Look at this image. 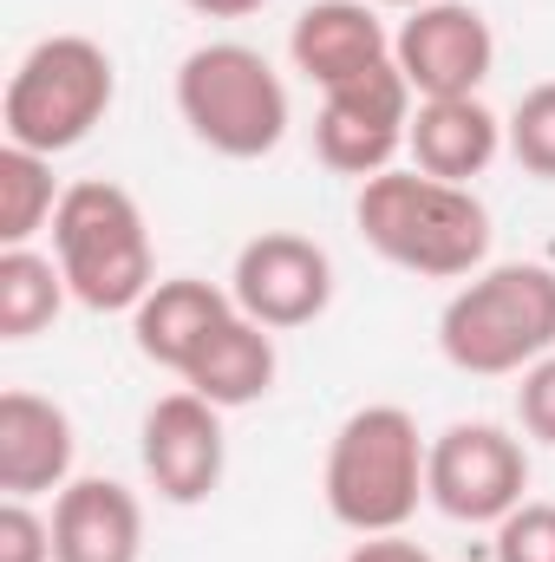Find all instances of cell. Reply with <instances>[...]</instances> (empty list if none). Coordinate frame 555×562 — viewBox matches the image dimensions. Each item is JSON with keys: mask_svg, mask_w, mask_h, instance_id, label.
Listing matches in <instances>:
<instances>
[{"mask_svg": "<svg viewBox=\"0 0 555 562\" xmlns=\"http://www.w3.org/2000/svg\"><path fill=\"white\" fill-rule=\"evenodd\" d=\"M353 223L380 262L424 281L477 276L490 262V210L471 183H444L424 170H380L360 183Z\"/></svg>", "mask_w": 555, "mask_h": 562, "instance_id": "1", "label": "cell"}, {"mask_svg": "<svg viewBox=\"0 0 555 562\" xmlns=\"http://www.w3.org/2000/svg\"><path fill=\"white\" fill-rule=\"evenodd\" d=\"M438 353L471 380H510L555 353V269L543 262L477 269L438 314Z\"/></svg>", "mask_w": 555, "mask_h": 562, "instance_id": "2", "label": "cell"}, {"mask_svg": "<svg viewBox=\"0 0 555 562\" xmlns=\"http://www.w3.org/2000/svg\"><path fill=\"white\" fill-rule=\"evenodd\" d=\"M424 438L406 406H360L347 413L327 445V510L353 537H393L424 504Z\"/></svg>", "mask_w": 555, "mask_h": 562, "instance_id": "3", "label": "cell"}, {"mask_svg": "<svg viewBox=\"0 0 555 562\" xmlns=\"http://www.w3.org/2000/svg\"><path fill=\"white\" fill-rule=\"evenodd\" d=\"M53 262L72 288L79 307L92 314H132L157 288V256H150V223L125 183L86 177L59 196L53 216Z\"/></svg>", "mask_w": 555, "mask_h": 562, "instance_id": "4", "label": "cell"}, {"mask_svg": "<svg viewBox=\"0 0 555 562\" xmlns=\"http://www.w3.org/2000/svg\"><path fill=\"white\" fill-rule=\"evenodd\" d=\"M118 99V66L99 40L86 33H46L20 53L13 79H7V99H0V132L20 150H39V157H59L72 144H86L105 112Z\"/></svg>", "mask_w": 555, "mask_h": 562, "instance_id": "5", "label": "cell"}, {"mask_svg": "<svg viewBox=\"0 0 555 562\" xmlns=\"http://www.w3.org/2000/svg\"><path fill=\"white\" fill-rule=\"evenodd\" d=\"M177 119L229 164H256L287 138V86L242 40H209L177 66Z\"/></svg>", "mask_w": 555, "mask_h": 562, "instance_id": "6", "label": "cell"}, {"mask_svg": "<svg viewBox=\"0 0 555 562\" xmlns=\"http://www.w3.org/2000/svg\"><path fill=\"white\" fill-rule=\"evenodd\" d=\"M530 491V451L490 419L444 425L424 451V504L451 524H503Z\"/></svg>", "mask_w": 555, "mask_h": 562, "instance_id": "7", "label": "cell"}, {"mask_svg": "<svg viewBox=\"0 0 555 562\" xmlns=\"http://www.w3.org/2000/svg\"><path fill=\"white\" fill-rule=\"evenodd\" d=\"M412 86L399 66H380L353 86H333L320 92V112H314V157L333 170V177H380L393 170V157L412 138Z\"/></svg>", "mask_w": 555, "mask_h": 562, "instance_id": "8", "label": "cell"}, {"mask_svg": "<svg viewBox=\"0 0 555 562\" xmlns=\"http://www.w3.org/2000/svg\"><path fill=\"white\" fill-rule=\"evenodd\" d=\"M393 66L406 72L412 99H477L497 66V33L471 0H431L399 20Z\"/></svg>", "mask_w": 555, "mask_h": 562, "instance_id": "9", "label": "cell"}, {"mask_svg": "<svg viewBox=\"0 0 555 562\" xmlns=\"http://www.w3.org/2000/svg\"><path fill=\"white\" fill-rule=\"evenodd\" d=\"M138 458L144 477L163 504L190 510V504H209L223 471H229V438H223V406H209L203 393H163L138 431Z\"/></svg>", "mask_w": 555, "mask_h": 562, "instance_id": "10", "label": "cell"}, {"mask_svg": "<svg viewBox=\"0 0 555 562\" xmlns=\"http://www.w3.org/2000/svg\"><path fill=\"white\" fill-rule=\"evenodd\" d=\"M229 294L249 321H262L269 334L287 327H307L327 314L333 301V256L294 229H262L256 243L236 249V269H229Z\"/></svg>", "mask_w": 555, "mask_h": 562, "instance_id": "11", "label": "cell"}, {"mask_svg": "<svg viewBox=\"0 0 555 562\" xmlns=\"http://www.w3.org/2000/svg\"><path fill=\"white\" fill-rule=\"evenodd\" d=\"M287 59L307 86L333 92V86H353V79L393 66V33L380 26L373 0H314L294 13Z\"/></svg>", "mask_w": 555, "mask_h": 562, "instance_id": "12", "label": "cell"}, {"mask_svg": "<svg viewBox=\"0 0 555 562\" xmlns=\"http://www.w3.org/2000/svg\"><path fill=\"white\" fill-rule=\"evenodd\" d=\"M236 314H242V307H236L229 288L196 281V276H170L132 307V334H138V353L150 367H163V373L183 380V373L203 360V347H209Z\"/></svg>", "mask_w": 555, "mask_h": 562, "instance_id": "13", "label": "cell"}, {"mask_svg": "<svg viewBox=\"0 0 555 562\" xmlns=\"http://www.w3.org/2000/svg\"><path fill=\"white\" fill-rule=\"evenodd\" d=\"M72 458H79V431L66 419V406L13 386L0 393V491L7 497H46L72 484Z\"/></svg>", "mask_w": 555, "mask_h": 562, "instance_id": "14", "label": "cell"}, {"mask_svg": "<svg viewBox=\"0 0 555 562\" xmlns=\"http://www.w3.org/2000/svg\"><path fill=\"white\" fill-rule=\"evenodd\" d=\"M144 504L118 477H72L53 497V562H138Z\"/></svg>", "mask_w": 555, "mask_h": 562, "instance_id": "15", "label": "cell"}, {"mask_svg": "<svg viewBox=\"0 0 555 562\" xmlns=\"http://www.w3.org/2000/svg\"><path fill=\"white\" fill-rule=\"evenodd\" d=\"M412 170L444 177V183H471L497 164L503 150V119L484 99H418L412 112Z\"/></svg>", "mask_w": 555, "mask_h": 562, "instance_id": "16", "label": "cell"}, {"mask_svg": "<svg viewBox=\"0 0 555 562\" xmlns=\"http://www.w3.org/2000/svg\"><path fill=\"white\" fill-rule=\"evenodd\" d=\"M275 373H281L275 334H269L262 321L236 314V321L203 347V360L183 373V386H190V393H203V400H209V406H223V413H242V406H256V400H269V393H275Z\"/></svg>", "mask_w": 555, "mask_h": 562, "instance_id": "17", "label": "cell"}, {"mask_svg": "<svg viewBox=\"0 0 555 562\" xmlns=\"http://www.w3.org/2000/svg\"><path fill=\"white\" fill-rule=\"evenodd\" d=\"M66 276L53 256H39L33 243L26 249H0V340H33L59 321L66 307Z\"/></svg>", "mask_w": 555, "mask_h": 562, "instance_id": "18", "label": "cell"}, {"mask_svg": "<svg viewBox=\"0 0 555 562\" xmlns=\"http://www.w3.org/2000/svg\"><path fill=\"white\" fill-rule=\"evenodd\" d=\"M59 183H53V157L0 144V249H26L39 229H53L59 216Z\"/></svg>", "mask_w": 555, "mask_h": 562, "instance_id": "19", "label": "cell"}, {"mask_svg": "<svg viewBox=\"0 0 555 562\" xmlns=\"http://www.w3.org/2000/svg\"><path fill=\"white\" fill-rule=\"evenodd\" d=\"M503 150L523 164V177L555 183V79L530 86L517 99V112L503 119Z\"/></svg>", "mask_w": 555, "mask_h": 562, "instance_id": "20", "label": "cell"}, {"mask_svg": "<svg viewBox=\"0 0 555 562\" xmlns=\"http://www.w3.org/2000/svg\"><path fill=\"white\" fill-rule=\"evenodd\" d=\"M497 562H555V504H517L497 524Z\"/></svg>", "mask_w": 555, "mask_h": 562, "instance_id": "21", "label": "cell"}, {"mask_svg": "<svg viewBox=\"0 0 555 562\" xmlns=\"http://www.w3.org/2000/svg\"><path fill=\"white\" fill-rule=\"evenodd\" d=\"M0 562H53V517H39L33 497L0 504Z\"/></svg>", "mask_w": 555, "mask_h": 562, "instance_id": "22", "label": "cell"}, {"mask_svg": "<svg viewBox=\"0 0 555 562\" xmlns=\"http://www.w3.org/2000/svg\"><path fill=\"white\" fill-rule=\"evenodd\" d=\"M517 419L530 438L555 445V353H543L536 367H523V386H517Z\"/></svg>", "mask_w": 555, "mask_h": 562, "instance_id": "23", "label": "cell"}, {"mask_svg": "<svg viewBox=\"0 0 555 562\" xmlns=\"http://www.w3.org/2000/svg\"><path fill=\"white\" fill-rule=\"evenodd\" d=\"M347 562H431V557L418 550L406 530H393V537H360V543L347 550Z\"/></svg>", "mask_w": 555, "mask_h": 562, "instance_id": "24", "label": "cell"}, {"mask_svg": "<svg viewBox=\"0 0 555 562\" xmlns=\"http://www.w3.org/2000/svg\"><path fill=\"white\" fill-rule=\"evenodd\" d=\"M190 13H203V20H249V13H262L269 0H183Z\"/></svg>", "mask_w": 555, "mask_h": 562, "instance_id": "25", "label": "cell"}, {"mask_svg": "<svg viewBox=\"0 0 555 562\" xmlns=\"http://www.w3.org/2000/svg\"><path fill=\"white\" fill-rule=\"evenodd\" d=\"M373 7H406V13H418V7H431V0H373Z\"/></svg>", "mask_w": 555, "mask_h": 562, "instance_id": "26", "label": "cell"}]
</instances>
